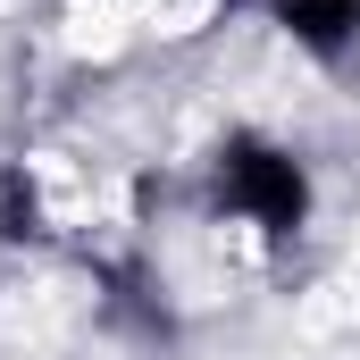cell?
Here are the masks:
<instances>
[{"label": "cell", "mask_w": 360, "mask_h": 360, "mask_svg": "<svg viewBox=\"0 0 360 360\" xmlns=\"http://www.w3.org/2000/svg\"><path fill=\"white\" fill-rule=\"evenodd\" d=\"M218 201H226L243 226H260L269 243H285V235H302V218H310V176H302V160H293L285 143L235 134V143L218 151Z\"/></svg>", "instance_id": "cell-1"}, {"label": "cell", "mask_w": 360, "mask_h": 360, "mask_svg": "<svg viewBox=\"0 0 360 360\" xmlns=\"http://www.w3.org/2000/svg\"><path fill=\"white\" fill-rule=\"evenodd\" d=\"M276 25L302 51L335 59V51H352V34H360V0H276Z\"/></svg>", "instance_id": "cell-2"}, {"label": "cell", "mask_w": 360, "mask_h": 360, "mask_svg": "<svg viewBox=\"0 0 360 360\" xmlns=\"http://www.w3.org/2000/svg\"><path fill=\"white\" fill-rule=\"evenodd\" d=\"M0 235H8V243H17V235H34V193H25L17 168L0 176Z\"/></svg>", "instance_id": "cell-3"}]
</instances>
